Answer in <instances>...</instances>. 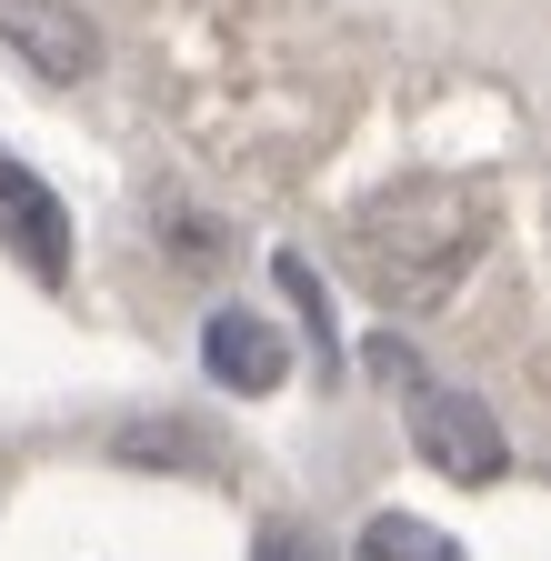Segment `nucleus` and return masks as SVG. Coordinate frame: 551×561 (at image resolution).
I'll list each match as a JSON object with an SVG mask.
<instances>
[{
  "label": "nucleus",
  "mask_w": 551,
  "mask_h": 561,
  "mask_svg": "<svg viewBox=\"0 0 551 561\" xmlns=\"http://www.w3.org/2000/svg\"><path fill=\"white\" fill-rule=\"evenodd\" d=\"M0 41H11L41 81H91L101 70V31L81 0H0Z\"/></svg>",
  "instance_id": "nucleus-4"
},
{
  "label": "nucleus",
  "mask_w": 551,
  "mask_h": 561,
  "mask_svg": "<svg viewBox=\"0 0 551 561\" xmlns=\"http://www.w3.org/2000/svg\"><path fill=\"white\" fill-rule=\"evenodd\" d=\"M0 241H11L21 271L50 280V291L71 280V210H60V191L31 161H11V151H0Z\"/></svg>",
  "instance_id": "nucleus-3"
},
{
  "label": "nucleus",
  "mask_w": 551,
  "mask_h": 561,
  "mask_svg": "<svg viewBox=\"0 0 551 561\" xmlns=\"http://www.w3.org/2000/svg\"><path fill=\"white\" fill-rule=\"evenodd\" d=\"M492 221H502V201L481 181H391L352 221V271L381 311H432L492 251Z\"/></svg>",
  "instance_id": "nucleus-1"
},
{
  "label": "nucleus",
  "mask_w": 551,
  "mask_h": 561,
  "mask_svg": "<svg viewBox=\"0 0 551 561\" xmlns=\"http://www.w3.org/2000/svg\"><path fill=\"white\" fill-rule=\"evenodd\" d=\"M411 451H422L441 481H471V491L512 471V442H502L492 401H471V391H441V381H411Z\"/></svg>",
  "instance_id": "nucleus-2"
},
{
  "label": "nucleus",
  "mask_w": 551,
  "mask_h": 561,
  "mask_svg": "<svg viewBox=\"0 0 551 561\" xmlns=\"http://www.w3.org/2000/svg\"><path fill=\"white\" fill-rule=\"evenodd\" d=\"M361 561H461V541L432 531V522H411V512H371L361 522Z\"/></svg>",
  "instance_id": "nucleus-6"
},
{
  "label": "nucleus",
  "mask_w": 551,
  "mask_h": 561,
  "mask_svg": "<svg viewBox=\"0 0 551 561\" xmlns=\"http://www.w3.org/2000/svg\"><path fill=\"white\" fill-rule=\"evenodd\" d=\"M371 371H381V381H401V391H411V381H422V362H411V351H401V341H391V331H381V341H371Z\"/></svg>",
  "instance_id": "nucleus-8"
},
{
  "label": "nucleus",
  "mask_w": 551,
  "mask_h": 561,
  "mask_svg": "<svg viewBox=\"0 0 551 561\" xmlns=\"http://www.w3.org/2000/svg\"><path fill=\"white\" fill-rule=\"evenodd\" d=\"M251 561H331V551H321V541H311V531H291V522H271V531H261V551H251Z\"/></svg>",
  "instance_id": "nucleus-7"
},
{
  "label": "nucleus",
  "mask_w": 551,
  "mask_h": 561,
  "mask_svg": "<svg viewBox=\"0 0 551 561\" xmlns=\"http://www.w3.org/2000/svg\"><path fill=\"white\" fill-rule=\"evenodd\" d=\"M200 362H211V381H231V391H282L291 381V341L271 331L261 311H211L200 321Z\"/></svg>",
  "instance_id": "nucleus-5"
}]
</instances>
